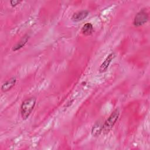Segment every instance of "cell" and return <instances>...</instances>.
<instances>
[{"label": "cell", "mask_w": 150, "mask_h": 150, "mask_svg": "<svg viewBox=\"0 0 150 150\" xmlns=\"http://www.w3.org/2000/svg\"><path fill=\"white\" fill-rule=\"evenodd\" d=\"M89 12L87 10H82L73 14L71 19L74 22H78L83 21L88 15Z\"/></svg>", "instance_id": "cell-5"}, {"label": "cell", "mask_w": 150, "mask_h": 150, "mask_svg": "<svg viewBox=\"0 0 150 150\" xmlns=\"http://www.w3.org/2000/svg\"><path fill=\"white\" fill-rule=\"evenodd\" d=\"M29 39V36L28 34H26L25 35H24L21 39L20 40H19L13 47H12V50L15 52L17 51L19 49H21V48H22L25 45L26 43L28 42V40Z\"/></svg>", "instance_id": "cell-8"}, {"label": "cell", "mask_w": 150, "mask_h": 150, "mask_svg": "<svg viewBox=\"0 0 150 150\" xmlns=\"http://www.w3.org/2000/svg\"><path fill=\"white\" fill-rule=\"evenodd\" d=\"M103 123L101 121H97L91 128V135L93 137H98L102 133Z\"/></svg>", "instance_id": "cell-7"}, {"label": "cell", "mask_w": 150, "mask_h": 150, "mask_svg": "<svg viewBox=\"0 0 150 150\" xmlns=\"http://www.w3.org/2000/svg\"><path fill=\"white\" fill-rule=\"evenodd\" d=\"M81 33L85 36L91 35L94 32V28L91 23H85L81 28Z\"/></svg>", "instance_id": "cell-9"}, {"label": "cell", "mask_w": 150, "mask_h": 150, "mask_svg": "<svg viewBox=\"0 0 150 150\" xmlns=\"http://www.w3.org/2000/svg\"><path fill=\"white\" fill-rule=\"evenodd\" d=\"M16 83V79L15 77H12L11 79L6 80L1 86V90L3 92H6L10 90L12 87H14Z\"/></svg>", "instance_id": "cell-6"}, {"label": "cell", "mask_w": 150, "mask_h": 150, "mask_svg": "<svg viewBox=\"0 0 150 150\" xmlns=\"http://www.w3.org/2000/svg\"><path fill=\"white\" fill-rule=\"evenodd\" d=\"M149 19V15L145 9H142L139 11L135 16L133 20V25L136 27H139L145 23Z\"/></svg>", "instance_id": "cell-3"}, {"label": "cell", "mask_w": 150, "mask_h": 150, "mask_svg": "<svg viewBox=\"0 0 150 150\" xmlns=\"http://www.w3.org/2000/svg\"><path fill=\"white\" fill-rule=\"evenodd\" d=\"M115 54L114 52L110 53L100 65L99 67V71L100 73L105 72L107 70L110 63H111L112 60L115 58Z\"/></svg>", "instance_id": "cell-4"}, {"label": "cell", "mask_w": 150, "mask_h": 150, "mask_svg": "<svg viewBox=\"0 0 150 150\" xmlns=\"http://www.w3.org/2000/svg\"><path fill=\"white\" fill-rule=\"evenodd\" d=\"M36 103V98L35 97H30L25 99L20 107V113L23 120L28 118L32 113Z\"/></svg>", "instance_id": "cell-1"}, {"label": "cell", "mask_w": 150, "mask_h": 150, "mask_svg": "<svg viewBox=\"0 0 150 150\" xmlns=\"http://www.w3.org/2000/svg\"><path fill=\"white\" fill-rule=\"evenodd\" d=\"M120 116V110L118 108L114 110L108 118L103 124L102 133L104 135L107 134L113 128L114 125L117 121Z\"/></svg>", "instance_id": "cell-2"}, {"label": "cell", "mask_w": 150, "mask_h": 150, "mask_svg": "<svg viewBox=\"0 0 150 150\" xmlns=\"http://www.w3.org/2000/svg\"><path fill=\"white\" fill-rule=\"evenodd\" d=\"M22 2V1H16V0H12L10 1V4L13 7L16 6L17 5H18L19 4H20Z\"/></svg>", "instance_id": "cell-10"}]
</instances>
